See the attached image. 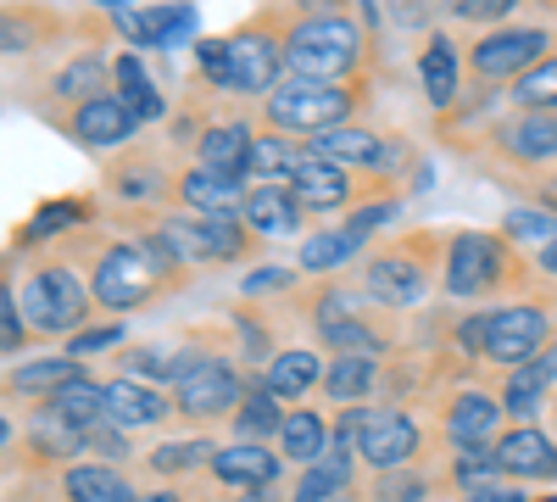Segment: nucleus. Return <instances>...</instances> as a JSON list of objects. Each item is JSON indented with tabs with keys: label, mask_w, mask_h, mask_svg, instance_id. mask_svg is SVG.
Instances as JSON below:
<instances>
[{
	"label": "nucleus",
	"mask_w": 557,
	"mask_h": 502,
	"mask_svg": "<svg viewBox=\"0 0 557 502\" xmlns=\"http://www.w3.org/2000/svg\"><path fill=\"white\" fill-rule=\"evenodd\" d=\"M51 252H62L67 262L84 268L89 296H96V307L107 318H128L139 307H157L173 291L190 285V273L162 252V241L151 230H139V223H128V235H112V230H96V223H89V230L67 235Z\"/></svg>",
	"instance_id": "obj_1"
},
{
	"label": "nucleus",
	"mask_w": 557,
	"mask_h": 502,
	"mask_svg": "<svg viewBox=\"0 0 557 502\" xmlns=\"http://www.w3.org/2000/svg\"><path fill=\"white\" fill-rule=\"evenodd\" d=\"M290 73L318 84H374V34L351 7H296Z\"/></svg>",
	"instance_id": "obj_2"
},
{
	"label": "nucleus",
	"mask_w": 557,
	"mask_h": 502,
	"mask_svg": "<svg viewBox=\"0 0 557 502\" xmlns=\"http://www.w3.org/2000/svg\"><path fill=\"white\" fill-rule=\"evenodd\" d=\"M441 268H446V235L441 230H396V235L368 246L357 285H362L368 307L412 313V307L430 302V291H441Z\"/></svg>",
	"instance_id": "obj_3"
},
{
	"label": "nucleus",
	"mask_w": 557,
	"mask_h": 502,
	"mask_svg": "<svg viewBox=\"0 0 557 502\" xmlns=\"http://www.w3.org/2000/svg\"><path fill=\"white\" fill-rule=\"evenodd\" d=\"M530 291H541L530 273V257L507 235H491V230H451L446 235V268H441L446 302L474 307V302H513Z\"/></svg>",
	"instance_id": "obj_4"
},
{
	"label": "nucleus",
	"mask_w": 557,
	"mask_h": 502,
	"mask_svg": "<svg viewBox=\"0 0 557 502\" xmlns=\"http://www.w3.org/2000/svg\"><path fill=\"white\" fill-rule=\"evenodd\" d=\"M451 146L462 151V162L513 179L530 196L546 173H557V112H513L507 107L502 118L480 123L474 134H462Z\"/></svg>",
	"instance_id": "obj_5"
},
{
	"label": "nucleus",
	"mask_w": 557,
	"mask_h": 502,
	"mask_svg": "<svg viewBox=\"0 0 557 502\" xmlns=\"http://www.w3.org/2000/svg\"><path fill=\"white\" fill-rule=\"evenodd\" d=\"M290 28L296 7H257L246 23L228 28V101L257 107L290 78Z\"/></svg>",
	"instance_id": "obj_6"
},
{
	"label": "nucleus",
	"mask_w": 557,
	"mask_h": 502,
	"mask_svg": "<svg viewBox=\"0 0 557 502\" xmlns=\"http://www.w3.org/2000/svg\"><path fill=\"white\" fill-rule=\"evenodd\" d=\"M123 223H139V230H151L162 241V252L190 273L201 268H235V262H251L262 252V235L251 230L246 218H196V212H151V218H123Z\"/></svg>",
	"instance_id": "obj_7"
},
{
	"label": "nucleus",
	"mask_w": 557,
	"mask_h": 502,
	"mask_svg": "<svg viewBox=\"0 0 557 502\" xmlns=\"http://www.w3.org/2000/svg\"><path fill=\"white\" fill-rule=\"evenodd\" d=\"M17 307L28 318L34 341H73L78 330H89L96 318V296H89V280L84 268L67 262L62 252H39L28 262V280L17 285Z\"/></svg>",
	"instance_id": "obj_8"
},
{
	"label": "nucleus",
	"mask_w": 557,
	"mask_h": 502,
	"mask_svg": "<svg viewBox=\"0 0 557 502\" xmlns=\"http://www.w3.org/2000/svg\"><path fill=\"white\" fill-rule=\"evenodd\" d=\"M368 89L374 84H318V78H285L268 101H257V123L278 128L290 140H323L335 128H351L368 107Z\"/></svg>",
	"instance_id": "obj_9"
},
{
	"label": "nucleus",
	"mask_w": 557,
	"mask_h": 502,
	"mask_svg": "<svg viewBox=\"0 0 557 502\" xmlns=\"http://www.w3.org/2000/svg\"><path fill=\"white\" fill-rule=\"evenodd\" d=\"M552 335H557V285L546 280L530 296L485 307V369L496 375L524 369L552 346Z\"/></svg>",
	"instance_id": "obj_10"
},
{
	"label": "nucleus",
	"mask_w": 557,
	"mask_h": 502,
	"mask_svg": "<svg viewBox=\"0 0 557 502\" xmlns=\"http://www.w3.org/2000/svg\"><path fill=\"white\" fill-rule=\"evenodd\" d=\"M557 51V23H507V28H491L480 39H469V84L474 89H513L519 78H530L546 57Z\"/></svg>",
	"instance_id": "obj_11"
},
{
	"label": "nucleus",
	"mask_w": 557,
	"mask_h": 502,
	"mask_svg": "<svg viewBox=\"0 0 557 502\" xmlns=\"http://www.w3.org/2000/svg\"><path fill=\"white\" fill-rule=\"evenodd\" d=\"M246 385H251V369L240 363L235 346H223V352H212L201 363V369H190V375L173 385V407H178V419L196 425V430L235 425L240 402H246Z\"/></svg>",
	"instance_id": "obj_12"
},
{
	"label": "nucleus",
	"mask_w": 557,
	"mask_h": 502,
	"mask_svg": "<svg viewBox=\"0 0 557 502\" xmlns=\"http://www.w3.org/2000/svg\"><path fill=\"white\" fill-rule=\"evenodd\" d=\"M173 185H178V168H168V157L157 146H128L101 168V196L117 207V218H151L173 207Z\"/></svg>",
	"instance_id": "obj_13"
},
{
	"label": "nucleus",
	"mask_w": 557,
	"mask_h": 502,
	"mask_svg": "<svg viewBox=\"0 0 557 502\" xmlns=\"http://www.w3.org/2000/svg\"><path fill=\"white\" fill-rule=\"evenodd\" d=\"M430 430L424 419L401 402H380L362 414V430H357V458L368 475H396V469H424L430 458Z\"/></svg>",
	"instance_id": "obj_14"
},
{
	"label": "nucleus",
	"mask_w": 557,
	"mask_h": 502,
	"mask_svg": "<svg viewBox=\"0 0 557 502\" xmlns=\"http://www.w3.org/2000/svg\"><path fill=\"white\" fill-rule=\"evenodd\" d=\"M502 419L507 414H502V402H496V385H480V380H457L435 402V430H441L446 452L451 446H485V441H496L502 436Z\"/></svg>",
	"instance_id": "obj_15"
},
{
	"label": "nucleus",
	"mask_w": 557,
	"mask_h": 502,
	"mask_svg": "<svg viewBox=\"0 0 557 502\" xmlns=\"http://www.w3.org/2000/svg\"><path fill=\"white\" fill-rule=\"evenodd\" d=\"M96 96H112V57H107V45H78V51H67L62 68L45 73V101L34 112L51 123L57 112L84 107V101H96Z\"/></svg>",
	"instance_id": "obj_16"
},
{
	"label": "nucleus",
	"mask_w": 557,
	"mask_h": 502,
	"mask_svg": "<svg viewBox=\"0 0 557 502\" xmlns=\"http://www.w3.org/2000/svg\"><path fill=\"white\" fill-rule=\"evenodd\" d=\"M385 185H362V173L341 168V162H323V157H307L290 179V196L301 201L307 218H346L357 201H368Z\"/></svg>",
	"instance_id": "obj_17"
},
{
	"label": "nucleus",
	"mask_w": 557,
	"mask_h": 502,
	"mask_svg": "<svg viewBox=\"0 0 557 502\" xmlns=\"http://www.w3.org/2000/svg\"><path fill=\"white\" fill-rule=\"evenodd\" d=\"M51 123L67 134L78 151H112L117 157V151L139 146V118L117 96H96V101H84V107H67Z\"/></svg>",
	"instance_id": "obj_18"
},
{
	"label": "nucleus",
	"mask_w": 557,
	"mask_h": 502,
	"mask_svg": "<svg viewBox=\"0 0 557 502\" xmlns=\"http://www.w3.org/2000/svg\"><path fill=\"white\" fill-rule=\"evenodd\" d=\"M418 78H424V101L435 118H451L462 107V78H469V51L446 34L430 28L424 45H418Z\"/></svg>",
	"instance_id": "obj_19"
},
{
	"label": "nucleus",
	"mask_w": 557,
	"mask_h": 502,
	"mask_svg": "<svg viewBox=\"0 0 557 502\" xmlns=\"http://www.w3.org/2000/svg\"><path fill=\"white\" fill-rule=\"evenodd\" d=\"M84 464V436L73 425H62L51 407H28L23 419V475H62Z\"/></svg>",
	"instance_id": "obj_20"
},
{
	"label": "nucleus",
	"mask_w": 557,
	"mask_h": 502,
	"mask_svg": "<svg viewBox=\"0 0 557 502\" xmlns=\"http://www.w3.org/2000/svg\"><path fill=\"white\" fill-rule=\"evenodd\" d=\"M246 196H251L246 179L212 173L201 162H184L178 168V185H173V207L178 212H196V218H246Z\"/></svg>",
	"instance_id": "obj_21"
},
{
	"label": "nucleus",
	"mask_w": 557,
	"mask_h": 502,
	"mask_svg": "<svg viewBox=\"0 0 557 502\" xmlns=\"http://www.w3.org/2000/svg\"><path fill=\"white\" fill-rule=\"evenodd\" d=\"M496 458L513 486H557V436L541 425H507L496 436Z\"/></svg>",
	"instance_id": "obj_22"
},
{
	"label": "nucleus",
	"mask_w": 557,
	"mask_h": 502,
	"mask_svg": "<svg viewBox=\"0 0 557 502\" xmlns=\"http://www.w3.org/2000/svg\"><path fill=\"white\" fill-rule=\"evenodd\" d=\"M112 96L139 118V128H146V123H173L168 89H162V78L151 73V62L139 57V51H117L112 57Z\"/></svg>",
	"instance_id": "obj_23"
},
{
	"label": "nucleus",
	"mask_w": 557,
	"mask_h": 502,
	"mask_svg": "<svg viewBox=\"0 0 557 502\" xmlns=\"http://www.w3.org/2000/svg\"><path fill=\"white\" fill-rule=\"evenodd\" d=\"M278 475H285V458L262 441H228L212 458V480L223 491H278Z\"/></svg>",
	"instance_id": "obj_24"
},
{
	"label": "nucleus",
	"mask_w": 557,
	"mask_h": 502,
	"mask_svg": "<svg viewBox=\"0 0 557 502\" xmlns=\"http://www.w3.org/2000/svg\"><path fill=\"white\" fill-rule=\"evenodd\" d=\"M107 419L134 436V430H162V425H173L178 407H173V391H162V385H139V380L112 375V380H107Z\"/></svg>",
	"instance_id": "obj_25"
},
{
	"label": "nucleus",
	"mask_w": 557,
	"mask_h": 502,
	"mask_svg": "<svg viewBox=\"0 0 557 502\" xmlns=\"http://www.w3.org/2000/svg\"><path fill=\"white\" fill-rule=\"evenodd\" d=\"M323 375H330V357L318 346H278V357L262 369V385L285 407H301L312 391H323Z\"/></svg>",
	"instance_id": "obj_26"
},
{
	"label": "nucleus",
	"mask_w": 557,
	"mask_h": 502,
	"mask_svg": "<svg viewBox=\"0 0 557 502\" xmlns=\"http://www.w3.org/2000/svg\"><path fill=\"white\" fill-rule=\"evenodd\" d=\"M385 375L391 357H330V375H323V402L335 407H368L374 396H385Z\"/></svg>",
	"instance_id": "obj_27"
},
{
	"label": "nucleus",
	"mask_w": 557,
	"mask_h": 502,
	"mask_svg": "<svg viewBox=\"0 0 557 502\" xmlns=\"http://www.w3.org/2000/svg\"><path fill=\"white\" fill-rule=\"evenodd\" d=\"M78 28V17L67 12H45V7H7L0 12V51H7L12 62L17 57H39V51H51V39Z\"/></svg>",
	"instance_id": "obj_28"
},
{
	"label": "nucleus",
	"mask_w": 557,
	"mask_h": 502,
	"mask_svg": "<svg viewBox=\"0 0 557 502\" xmlns=\"http://www.w3.org/2000/svg\"><path fill=\"white\" fill-rule=\"evenodd\" d=\"M89 369L78 357H67V352H51V357H34V363H12L7 369V402H51L62 385H73V380H84Z\"/></svg>",
	"instance_id": "obj_29"
},
{
	"label": "nucleus",
	"mask_w": 557,
	"mask_h": 502,
	"mask_svg": "<svg viewBox=\"0 0 557 502\" xmlns=\"http://www.w3.org/2000/svg\"><path fill=\"white\" fill-rule=\"evenodd\" d=\"M246 223H251L262 241H290V235L301 241V235H312L301 201L290 196V185H251V196H246Z\"/></svg>",
	"instance_id": "obj_30"
},
{
	"label": "nucleus",
	"mask_w": 557,
	"mask_h": 502,
	"mask_svg": "<svg viewBox=\"0 0 557 502\" xmlns=\"http://www.w3.org/2000/svg\"><path fill=\"white\" fill-rule=\"evenodd\" d=\"M212 458H218V441L207 436H190V441H157L151 452H139V464L157 486H184L190 475H212Z\"/></svg>",
	"instance_id": "obj_31"
},
{
	"label": "nucleus",
	"mask_w": 557,
	"mask_h": 502,
	"mask_svg": "<svg viewBox=\"0 0 557 502\" xmlns=\"http://www.w3.org/2000/svg\"><path fill=\"white\" fill-rule=\"evenodd\" d=\"M57 497H62V502H139L128 469L96 464V458H84V464L62 469V475H57Z\"/></svg>",
	"instance_id": "obj_32"
},
{
	"label": "nucleus",
	"mask_w": 557,
	"mask_h": 502,
	"mask_svg": "<svg viewBox=\"0 0 557 502\" xmlns=\"http://www.w3.org/2000/svg\"><path fill=\"white\" fill-rule=\"evenodd\" d=\"M278 458L285 464H296V469H312V464H323L330 458V446H335V425L318 414V407H290V419H285V430H278Z\"/></svg>",
	"instance_id": "obj_33"
},
{
	"label": "nucleus",
	"mask_w": 557,
	"mask_h": 502,
	"mask_svg": "<svg viewBox=\"0 0 557 502\" xmlns=\"http://www.w3.org/2000/svg\"><path fill=\"white\" fill-rule=\"evenodd\" d=\"M557 380L541 369V363H524V369H507L496 375V402H502V414L513 419V425H535L541 407H552L557 396Z\"/></svg>",
	"instance_id": "obj_34"
},
{
	"label": "nucleus",
	"mask_w": 557,
	"mask_h": 502,
	"mask_svg": "<svg viewBox=\"0 0 557 502\" xmlns=\"http://www.w3.org/2000/svg\"><path fill=\"white\" fill-rule=\"evenodd\" d=\"M491 486H507L502 458H496V441H485V446H451V452H446V464H441V491L474 497V491H491Z\"/></svg>",
	"instance_id": "obj_35"
},
{
	"label": "nucleus",
	"mask_w": 557,
	"mask_h": 502,
	"mask_svg": "<svg viewBox=\"0 0 557 502\" xmlns=\"http://www.w3.org/2000/svg\"><path fill=\"white\" fill-rule=\"evenodd\" d=\"M307 140H290L278 128H257V146H251V168H246V185H290L296 168L307 162Z\"/></svg>",
	"instance_id": "obj_36"
},
{
	"label": "nucleus",
	"mask_w": 557,
	"mask_h": 502,
	"mask_svg": "<svg viewBox=\"0 0 557 502\" xmlns=\"http://www.w3.org/2000/svg\"><path fill=\"white\" fill-rule=\"evenodd\" d=\"M362 246L368 241H357L351 230H312L296 241V273H307V280H335Z\"/></svg>",
	"instance_id": "obj_37"
},
{
	"label": "nucleus",
	"mask_w": 557,
	"mask_h": 502,
	"mask_svg": "<svg viewBox=\"0 0 557 502\" xmlns=\"http://www.w3.org/2000/svg\"><path fill=\"white\" fill-rule=\"evenodd\" d=\"M285 419H290V407L262 385V375H251L246 402H240V414H235V425H228V430H235V441H262V446H273L278 430H285Z\"/></svg>",
	"instance_id": "obj_38"
},
{
	"label": "nucleus",
	"mask_w": 557,
	"mask_h": 502,
	"mask_svg": "<svg viewBox=\"0 0 557 502\" xmlns=\"http://www.w3.org/2000/svg\"><path fill=\"white\" fill-rule=\"evenodd\" d=\"M39 407H51V414L62 419V425H73L78 436L84 430H96V425H107V380H96V375H84V380H73V385H62L51 402H39Z\"/></svg>",
	"instance_id": "obj_39"
},
{
	"label": "nucleus",
	"mask_w": 557,
	"mask_h": 502,
	"mask_svg": "<svg viewBox=\"0 0 557 502\" xmlns=\"http://www.w3.org/2000/svg\"><path fill=\"white\" fill-rule=\"evenodd\" d=\"M441 491V469H396V475H368L374 502H430Z\"/></svg>",
	"instance_id": "obj_40"
},
{
	"label": "nucleus",
	"mask_w": 557,
	"mask_h": 502,
	"mask_svg": "<svg viewBox=\"0 0 557 502\" xmlns=\"http://www.w3.org/2000/svg\"><path fill=\"white\" fill-rule=\"evenodd\" d=\"M396 212H401V185H385V191H374L368 201H357V207L341 218V230H351L357 241H374L385 223H396Z\"/></svg>",
	"instance_id": "obj_41"
},
{
	"label": "nucleus",
	"mask_w": 557,
	"mask_h": 502,
	"mask_svg": "<svg viewBox=\"0 0 557 502\" xmlns=\"http://www.w3.org/2000/svg\"><path fill=\"white\" fill-rule=\"evenodd\" d=\"M446 352H451V363H469V369L485 363V307L446 318Z\"/></svg>",
	"instance_id": "obj_42"
},
{
	"label": "nucleus",
	"mask_w": 557,
	"mask_h": 502,
	"mask_svg": "<svg viewBox=\"0 0 557 502\" xmlns=\"http://www.w3.org/2000/svg\"><path fill=\"white\" fill-rule=\"evenodd\" d=\"M146 23H151L157 51H173V45H184V39H201L196 7H146Z\"/></svg>",
	"instance_id": "obj_43"
},
{
	"label": "nucleus",
	"mask_w": 557,
	"mask_h": 502,
	"mask_svg": "<svg viewBox=\"0 0 557 502\" xmlns=\"http://www.w3.org/2000/svg\"><path fill=\"white\" fill-rule=\"evenodd\" d=\"M446 17L451 23H474V28H507L519 23V0H446Z\"/></svg>",
	"instance_id": "obj_44"
},
{
	"label": "nucleus",
	"mask_w": 557,
	"mask_h": 502,
	"mask_svg": "<svg viewBox=\"0 0 557 502\" xmlns=\"http://www.w3.org/2000/svg\"><path fill=\"white\" fill-rule=\"evenodd\" d=\"M84 458H96V464H117V469H128L139 452H134V441H128V430H117L112 419L107 425H96V430H84Z\"/></svg>",
	"instance_id": "obj_45"
},
{
	"label": "nucleus",
	"mask_w": 557,
	"mask_h": 502,
	"mask_svg": "<svg viewBox=\"0 0 557 502\" xmlns=\"http://www.w3.org/2000/svg\"><path fill=\"white\" fill-rule=\"evenodd\" d=\"M496 235H507V241H557V218L546 212V207H507V218H502V230Z\"/></svg>",
	"instance_id": "obj_46"
},
{
	"label": "nucleus",
	"mask_w": 557,
	"mask_h": 502,
	"mask_svg": "<svg viewBox=\"0 0 557 502\" xmlns=\"http://www.w3.org/2000/svg\"><path fill=\"white\" fill-rule=\"evenodd\" d=\"M28 341H34V330H28V318L17 307V285L7 280V285H0V352H7V363H17V352Z\"/></svg>",
	"instance_id": "obj_47"
},
{
	"label": "nucleus",
	"mask_w": 557,
	"mask_h": 502,
	"mask_svg": "<svg viewBox=\"0 0 557 502\" xmlns=\"http://www.w3.org/2000/svg\"><path fill=\"white\" fill-rule=\"evenodd\" d=\"M123 341H128V325H123V318H101V325H89V330H78V335L67 341V357L89 363L96 352H123Z\"/></svg>",
	"instance_id": "obj_48"
},
{
	"label": "nucleus",
	"mask_w": 557,
	"mask_h": 502,
	"mask_svg": "<svg viewBox=\"0 0 557 502\" xmlns=\"http://www.w3.org/2000/svg\"><path fill=\"white\" fill-rule=\"evenodd\" d=\"M296 280H301V273L262 262V268H251L246 280H240V296H246V302H257V296H268V291H285V296H290V291H296Z\"/></svg>",
	"instance_id": "obj_49"
},
{
	"label": "nucleus",
	"mask_w": 557,
	"mask_h": 502,
	"mask_svg": "<svg viewBox=\"0 0 557 502\" xmlns=\"http://www.w3.org/2000/svg\"><path fill=\"white\" fill-rule=\"evenodd\" d=\"M457 502H530V497H524V486L507 480V486H491V491H474V497H457Z\"/></svg>",
	"instance_id": "obj_50"
},
{
	"label": "nucleus",
	"mask_w": 557,
	"mask_h": 502,
	"mask_svg": "<svg viewBox=\"0 0 557 502\" xmlns=\"http://www.w3.org/2000/svg\"><path fill=\"white\" fill-rule=\"evenodd\" d=\"M139 502H196V497H190V486H146Z\"/></svg>",
	"instance_id": "obj_51"
},
{
	"label": "nucleus",
	"mask_w": 557,
	"mask_h": 502,
	"mask_svg": "<svg viewBox=\"0 0 557 502\" xmlns=\"http://www.w3.org/2000/svg\"><path fill=\"white\" fill-rule=\"evenodd\" d=\"M530 207H546V212L557 218V173H546V179H541V185L530 191Z\"/></svg>",
	"instance_id": "obj_52"
},
{
	"label": "nucleus",
	"mask_w": 557,
	"mask_h": 502,
	"mask_svg": "<svg viewBox=\"0 0 557 502\" xmlns=\"http://www.w3.org/2000/svg\"><path fill=\"white\" fill-rule=\"evenodd\" d=\"M535 262H541V273H546V280L557 285V241H552V246H541V257H535Z\"/></svg>",
	"instance_id": "obj_53"
},
{
	"label": "nucleus",
	"mask_w": 557,
	"mask_h": 502,
	"mask_svg": "<svg viewBox=\"0 0 557 502\" xmlns=\"http://www.w3.org/2000/svg\"><path fill=\"white\" fill-rule=\"evenodd\" d=\"M535 363H541V369H546V375H552V380H557V335H552V346H546V352H541V357H535Z\"/></svg>",
	"instance_id": "obj_54"
}]
</instances>
